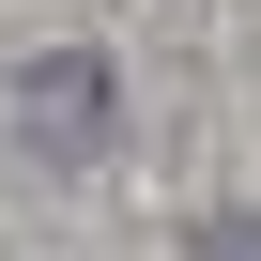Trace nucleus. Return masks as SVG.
I'll list each match as a JSON object with an SVG mask.
<instances>
[{"instance_id":"nucleus-1","label":"nucleus","mask_w":261,"mask_h":261,"mask_svg":"<svg viewBox=\"0 0 261 261\" xmlns=\"http://www.w3.org/2000/svg\"><path fill=\"white\" fill-rule=\"evenodd\" d=\"M16 108H31V139H46V154H77V139H92V108H108V77H92V62H31Z\"/></svg>"},{"instance_id":"nucleus-2","label":"nucleus","mask_w":261,"mask_h":261,"mask_svg":"<svg viewBox=\"0 0 261 261\" xmlns=\"http://www.w3.org/2000/svg\"><path fill=\"white\" fill-rule=\"evenodd\" d=\"M200 261H261V215H215V230H200Z\"/></svg>"}]
</instances>
